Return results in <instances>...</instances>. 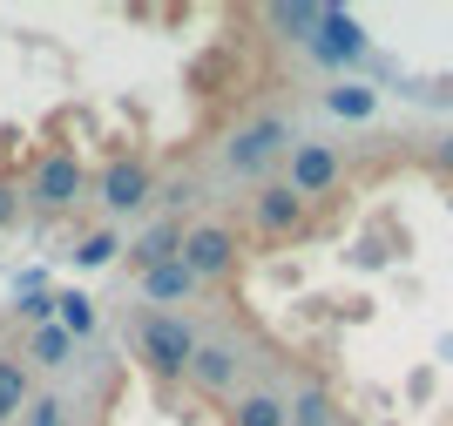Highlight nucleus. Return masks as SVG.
Here are the masks:
<instances>
[{"instance_id": "obj_1", "label": "nucleus", "mask_w": 453, "mask_h": 426, "mask_svg": "<svg viewBox=\"0 0 453 426\" xmlns=\"http://www.w3.org/2000/svg\"><path fill=\"white\" fill-rule=\"evenodd\" d=\"M135 352H142V366H150L163 386H176V379H189L196 332H189V318H176V312H135Z\"/></svg>"}, {"instance_id": "obj_2", "label": "nucleus", "mask_w": 453, "mask_h": 426, "mask_svg": "<svg viewBox=\"0 0 453 426\" xmlns=\"http://www.w3.org/2000/svg\"><path fill=\"white\" fill-rule=\"evenodd\" d=\"M291 149V122L284 115H257V122H244V129L224 143V163L237 169V176H257V169H271Z\"/></svg>"}, {"instance_id": "obj_3", "label": "nucleus", "mask_w": 453, "mask_h": 426, "mask_svg": "<svg viewBox=\"0 0 453 426\" xmlns=\"http://www.w3.org/2000/svg\"><path fill=\"white\" fill-rule=\"evenodd\" d=\"M237 230L230 223H189L183 230V264H189V278L196 284H217V278H230L237 271Z\"/></svg>"}, {"instance_id": "obj_4", "label": "nucleus", "mask_w": 453, "mask_h": 426, "mask_svg": "<svg viewBox=\"0 0 453 426\" xmlns=\"http://www.w3.org/2000/svg\"><path fill=\"white\" fill-rule=\"evenodd\" d=\"M345 176V156L332 143H291V176H284V190L291 197H304V204H319V197H332Z\"/></svg>"}, {"instance_id": "obj_5", "label": "nucleus", "mask_w": 453, "mask_h": 426, "mask_svg": "<svg viewBox=\"0 0 453 426\" xmlns=\"http://www.w3.org/2000/svg\"><path fill=\"white\" fill-rule=\"evenodd\" d=\"M95 197H102L115 217H122V210H142L156 197V163H150V156H115V163H102Z\"/></svg>"}, {"instance_id": "obj_6", "label": "nucleus", "mask_w": 453, "mask_h": 426, "mask_svg": "<svg viewBox=\"0 0 453 426\" xmlns=\"http://www.w3.org/2000/svg\"><path fill=\"white\" fill-rule=\"evenodd\" d=\"M304 223H311V204H304V197H291L284 183H265L257 197H250V230H257L265 244L304 237Z\"/></svg>"}, {"instance_id": "obj_7", "label": "nucleus", "mask_w": 453, "mask_h": 426, "mask_svg": "<svg viewBox=\"0 0 453 426\" xmlns=\"http://www.w3.org/2000/svg\"><path fill=\"white\" fill-rule=\"evenodd\" d=\"M311 55L325 61V68H345V61H365V27L345 7H325L319 14V35H311Z\"/></svg>"}, {"instance_id": "obj_8", "label": "nucleus", "mask_w": 453, "mask_h": 426, "mask_svg": "<svg viewBox=\"0 0 453 426\" xmlns=\"http://www.w3.org/2000/svg\"><path fill=\"white\" fill-rule=\"evenodd\" d=\"M81 190H88V176H81L75 156H41V163H35V183H27V197H35L41 210H68Z\"/></svg>"}, {"instance_id": "obj_9", "label": "nucleus", "mask_w": 453, "mask_h": 426, "mask_svg": "<svg viewBox=\"0 0 453 426\" xmlns=\"http://www.w3.org/2000/svg\"><path fill=\"white\" fill-rule=\"evenodd\" d=\"M237 372H244L237 345H217V338H196V359H189V379H196V392H230V386H237Z\"/></svg>"}, {"instance_id": "obj_10", "label": "nucleus", "mask_w": 453, "mask_h": 426, "mask_svg": "<svg viewBox=\"0 0 453 426\" xmlns=\"http://www.w3.org/2000/svg\"><path fill=\"white\" fill-rule=\"evenodd\" d=\"M189 291H196V278H189V264H183V258L156 264V271H142V298H150V312H163V305H183Z\"/></svg>"}, {"instance_id": "obj_11", "label": "nucleus", "mask_w": 453, "mask_h": 426, "mask_svg": "<svg viewBox=\"0 0 453 426\" xmlns=\"http://www.w3.org/2000/svg\"><path fill=\"white\" fill-rule=\"evenodd\" d=\"M142 271H156V264H170V258H183V223H150L142 237H135V251H129Z\"/></svg>"}, {"instance_id": "obj_12", "label": "nucleus", "mask_w": 453, "mask_h": 426, "mask_svg": "<svg viewBox=\"0 0 453 426\" xmlns=\"http://www.w3.org/2000/svg\"><path fill=\"white\" fill-rule=\"evenodd\" d=\"M230 426H291V413H284L278 392H244V399L230 407Z\"/></svg>"}, {"instance_id": "obj_13", "label": "nucleus", "mask_w": 453, "mask_h": 426, "mask_svg": "<svg viewBox=\"0 0 453 426\" xmlns=\"http://www.w3.org/2000/svg\"><path fill=\"white\" fill-rule=\"evenodd\" d=\"M284 413H291V426H339V407L325 386H304L298 399H284Z\"/></svg>"}, {"instance_id": "obj_14", "label": "nucleus", "mask_w": 453, "mask_h": 426, "mask_svg": "<svg viewBox=\"0 0 453 426\" xmlns=\"http://www.w3.org/2000/svg\"><path fill=\"white\" fill-rule=\"evenodd\" d=\"M27 399H35V386H27V359H0V420L27 413Z\"/></svg>"}, {"instance_id": "obj_15", "label": "nucleus", "mask_w": 453, "mask_h": 426, "mask_svg": "<svg viewBox=\"0 0 453 426\" xmlns=\"http://www.w3.org/2000/svg\"><path fill=\"white\" fill-rule=\"evenodd\" d=\"M325 109L339 115V122H365V115L379 109V95L359 89V81H339V89H325Z\"/></svg>"}, {"instance_id": "obj_16", "label": "nucleus", "mask_w": 453, "mask_h": 426, "mask_svg": "<svg viewBox=\"0 0 453 426\" xmlns=\"http://www.w3.org/2000/svg\"><path fill=\"white\" fill-rule=\"evenodd\" d=\"M55 325L68 338H88L95 332V298H81V291H55Z\"/></svg>"}, {"instance_id": "obj_17", "label": "nucleus", "mask_w": 453, "mask_h": 426, "mask_svg": "<svg viewBox=\"0 0 453 426\" xmlns=\"http://www.w3.org/2000/svg\"><path fill=\"white\" fill-rule=\"evenodd\" d=\"M27 359H41V366H68V359H75V338L61 332V325H35V338H27Z\"/></svg>"}, {"instance_id": "obj_18", "label": "nucleus", "mask_w": 453, "mask_h": 426, "mask_svg": "<svg viewBox=\"0 0 453 426\" xmlns=\"http://www.w3.org/2000/svg\"><path fill=\"white\" fill-rule=\"evenodd\" d=\"M319 14L325 7H271V27H278L284 41H311L319 35Z\"/></svg>"}, {"instance_id": "obj_19", "label": "nucleus", "mask_w": 453, "mask_h": 426, "mask_svg": "<svg viewBox=\"0 0 453 426\" xmlns=\"http://www.w3.org/2000/svg\"><path fill=\"white\" fill-rule=\"evenodd\" d=\"M115 251H122V244H115V230H88V237H81V251H75V264H88V271H95V264H109Z\"/></svg>"}, {"instance_id": "obj_20", "label": "nucleus", "mask_w": 453, "mask_h": 426, "mask_svg": "<svg viewBox=\"0 0 453 426\" xmlns=\"http://www.w3.org/2000/svg\"><path fill=\"white\" fill-rule=\"evenodd\" d=\"M27 426H68V407H61L55 392H35L27 399Z\"/></svg>"}, {"instance_id": "obj_21", "label": "nucleus", "mask_w": 453, "mask_h": 426, "mask_svg": "<svg viewBox=\"0 0 453 426\" xmlns=\"http://www.w3.org/2000/svg\"><path fill=\"white\" fill-rule=\"evenodd\" d=\"M20 318H35V325H55V298H48V291H27V298H20Z\"/></svg>"}, {"instance_id": "obj_22", "label": "nucleus", "mask_w": 453, "mask_h": 426, "mask_svg": "<svg viewBox=\"0 0 453 426\" xmlns=\"http://www.w3.org/2000/svg\"><path fill=\"white\" fill-rule=\"evenodd\" d=\"M14 223H20V190L0 183V230H14Z\"/></svg>"}, {"instance_id": "obj_23", "label": "nucleus", "mask_w": 453, "mask_h": 426, "mask_svg": "<svg viewBox=\"0 0 453 426\" xmlns=\"http://www.w3.org/2000/svg\"><path fill=\"white\" fill-rule=\"evenodd\" d=\"M426 163H434V169H440V176H453V136H440V143H434V149H426Z\"/></svg>"}, {"instance_id": "obj_24", "label": "nucleus", "mask_w": 453, "mask_h": 426, "mask_svg": "<svg viewBox=\"0 0 453 426\" xmlns=\"http://www.w3.org/2000/svg\"><path fill=\"white\" fill-rule=\"evenodd\" d=\"M163 204H196V183H189V176H176V183H163Z\"/></svg>"}]
</instances>
